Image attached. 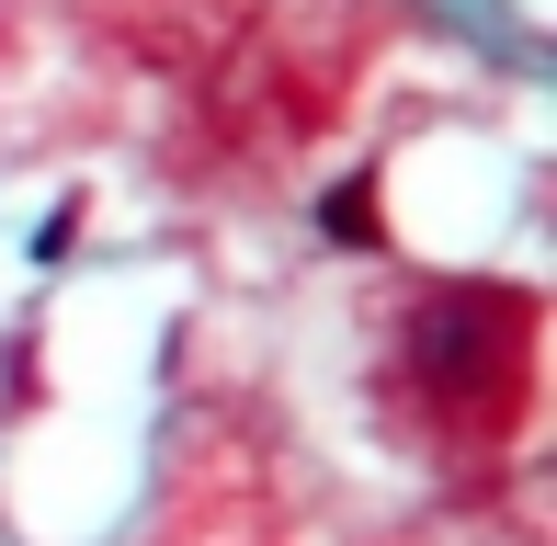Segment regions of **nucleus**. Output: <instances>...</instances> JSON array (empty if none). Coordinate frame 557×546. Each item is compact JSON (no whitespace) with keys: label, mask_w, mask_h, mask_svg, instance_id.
Masks as SVG:
<instances>
[{"label":"nucleus","mask_w":557,"mask_h":546,"mask_svg":"<svg viewBox=\"0 0 557 546\" xmlns=\"http://www.w3.org/2000/svg\"><path fill=\"white\" fill-rule=\"evenodd\" d=\"M69 239H81V206H58V216L35 228V262H69Z\"/></svg>","instance_id":"obj_2"},{"label":"nucleus","mask_w":557,"mask_h":546,"mask_svg":"<svg viewBox=\"0 0 557 546\" xmlns=\"http://www.w3.org/2000/svg\"><path fill=\"white\" fill-rule=\"evenodd\" d=\"M319 239H342V251H375V239H387V194H375V171H352V183L319 194Z\"/></svg>","instance_id":"obj_1"}]
</instances>
